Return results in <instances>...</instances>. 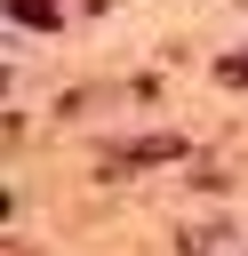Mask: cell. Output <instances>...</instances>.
<instances>
[{
	"instance_id": "cell-3",
	"label": "cell",
	"mask_w": 248,
	"mask_h": 256,
	"mask_svg": "<svg viewBox=\"0 0 248 256\" xmlns=\"http://www.w3.org/2000/svg\"><path fill=\"white\" fill-rule=\"evenodd\" d=\"M16 24H56V8L48 0H16Z\"/></svg>"
},
{
	"instance_id": "cell-1",
	"label": "cell",
	"mask_w": 248,
	"mask_h": 256,
	"mask_svg": "<svg viewBox=\"0 0 248 256\" xmlns=\"http://www.w3.org/2000/svg\"><path fill=\"white\" fill-rule=\"evenodd\" d=\"M168 152H176V136H136V144H112L104 168H136V160H168Z\"/></svg>"
},
{
	"instance_id": "cell-2",
	"label": "cell",
	"mask_w": 248,
	"mask_h": 256,
	"mask_svg": "<svg viewBox=\"0 0 248 256\" xmlns=\"http://www.w3.org/2000/svg\"><path fill=\"white\" fill-rule=\"evenodd\" d=\"M216 80H224V88H248V48H240V56H216Z\"/></svg>"
}]
</instances>
